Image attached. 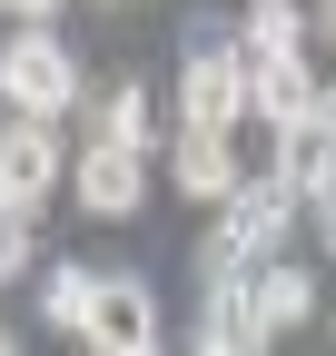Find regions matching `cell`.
<instances>
[{
    "label": "cell",
    "instance_id": "6da1fadb",
    "mask_svg": "<svg viewBox=\"0 0 336 356\" xmlns=\"http://www.w3.org/2000/svg\"><path fill=\"white\" fill-rule=\"evenodd\" d=\"M287 218H297V188H287L277 168H267V178H237V188L218 198V238H208V277H218V267H258V257H277Z\"/></svg>",
    "mask_w": 336,
    "mask_h": 356
},
{
    "label": "cell",
    "instance_id": "7a4b0ae2",
    "mask_svg": "<svg viewBox=\"0 0 336 356\" xmlns=\"http://www.w3.org/2000/svg\"><path fill=\"white\" fill-rule=\"evenodd\" d=\"M0 99L20 119H60L79 99V60H69V40H50V20H20V40L0 50Z\"/></svg>",
    "mask_w": 336,
    "mask_h": 356
},
{
    "label": "cell",
    "instance_id": "3957f363",
    "mask_svg": "<svg viewBox=\"0 0 336 356\" xmlns=\"http://www.w3.org/2000/svg\"><path fill=\"white\" fill-rule=\"evenodd\" d=\"M79 337H90V356H158V297H149V277H99Z\"/></svg>",
    "mask_w": 336,
    "mask_h": 356
},
{
    "label": "cell",
    "instance_id": "277c9868",
    "mask_svg": "<svg viewBox=\"0 0 336 356\" xmlns=\"http://www.w3.org/2000/svg\"><path fill=\"white\" fill-rule=\"evenodd\" d=\"M69 188H79V208H90V218H139V198H149V149L90 139V149L69 159Z\"/></svg>",
    "mask_w": 336,
    "mask_h": 356
},
{
    "label": "cell",
    "instance_id": "5b68a950",
    "mask_svg": "<svg viewBox=\"0 0 336 356\" xmlns=\"http://www.w3.org/2000/svg\"><path fill=\"white\" fill-rule=\"evenodd\" d=\"M178 119H188V129H237V119H247V50H188V70H178Z\"/></svg>",
    "mask_w": 336,
    "mask_h": 356
},
{
    "label": "cell",
    "instance_id": "8992f818",
    "mask_svg": "<svg viewBox=\"0 0 336 356\" xmlns=\"http://www.w3.org/2000/svg\"><path fill=\"white\" fill-rule=\"evenodd\" d=\"M60 139H50V119H20L10 109V129H0V198H10V208H40V198H50L60 188Z\"/></svg>",
    "mask_w": 336,
    "mask_h": 356
},
{
    "label": "cell",
    "instance_id": "52a82bcc",
    "mask_svg": "<svg viewBox=\"0 0 336 356\" xmlns=\"http://www.w3.org/2000/svg\"><path fill=\"white\" fill-rule=\"evenodd\" d=\"M317 99H326V89H317L307 50H247V109H258L267 129H297Z\"/></svg>",
    "mask_w": 336,
    "mask_h": 356
},
{
    "label": "cell",
    "instance_id": "ba28073f",
    "mask_svg": "<svg viewBox=\"0 0 336 356\" xmlns=\"http://www.w3.org/2000/svg\"><path fill=\"white\" fill-rule=\"evenodd\" d=\"M168 178H178V198H228L237 188V139H228V129H188L178 119V149H168Z\"/></svg>",
    "mask_w": 336,
    "mask_h": 356
},
{
    "label": "cell",
    "instance_id": "9c48e42d",
    "mask_svg": "<svg viewBox=\"0 0 336 356\" xmlns=\"http://www.w3.org/2000/svg\"><path fill=\"white\" fill-rule=\"evenodd\" d=\"M247 307H258L267 337H287V327L317 317V277H307V267H287V257H258V267H247Z\"/></svg>",
    "mask_w": 336,
    "mask_h": 356
},
{
    "label": "cell",
    "instance_id": "30bf717a",
    "mask_svg": "<svg viewBox=\"0 0 336 356\" xmlns=\"http://www.w3.org/2000/svg\"><path fill=\"white\" fill-rule=\"evenodd\" d=\"M90 297H99V267H50V287H40V317H50L60 337L90 327Z\"/></svg>",
    "mask_w": 336,
    "mask_h": 356
},
{
    "label": "cell",
    "instance_id": "8fae6325",
    "mask_svg": "<svg viewBox=\"0 0 336 356\" xmlns=\"http://www.w3.org/2000/svg\"><path fill=\"white\" fill-rule=\"evenodd\" d=\"M90 119H99L90 139H119V149H149V89H139V79H119V89H109V99H99Z\"/></svg>",
    "mask_w": 336,
    "mask_h": 356
},
{
    "label": "cell",
    "instance_id": "7c38bea8",
    "mask_svg": "<svg viewBox=\"0 0 336 356\" xmlns=\"http://www.w3.org/2000/svg\"><path fill=\"white\" fill-rule=\"evenodd\" d=\"M307 20H297V0H247V50H297Z\"/></svg>",
    "mask_w": 336,
    "mask_h": 356
},
{
    "label": "cell",
    "instance_id": "4fadbf2b",
    "mask_svg": "<svg viewBox=\"0 0 336 356\" xmlns=\"http://www.w3.org/2000/svg\"><path fill=\"white\" fill-rule=\"evenodd\" d=\"M30 218H40V208H10V198H0V287L30 267Z\"/></svg>",
    "mask_w": 336,
    "mask_h": 356
},
{
    "label": "cell",
    "instance_id": "5bb4252c",
    "mask_svg": "<svg viewBox=\"0 0 336 356\" xmlns=\"http://www.w3.org/2000/svg\"><path fill=\"white\" fill-rule=\"evenodd\" d=\"M317 228H326V248H336V188H326V198H317Z\"/></svg>",
    "mask_w": 336,
    "mask_h": 356
},
{
    "label": "cell",
    "instance_id": "9a60e30c",
    "mask_svg": "<svg viewBox=\"0 0 336 356\" xmlns=\"http://www.w3.org/2000/svg\"><path fill=\"white\" fill-rule=\"evenodd\" d=\"M10 10H20V20H50V10H60V0H10Z\"/></svg>",
    "mask_w": 336,
    "mask_h": 356
},
{
    "label": "cell",
    "instance_id": "2e32d148",
    "mask_svg": "<svg viewBox=\"0 0 336 356\" xmlns=\"http://www.w3.org/2000/svg\"><path fill=\"white\" fill-rule=\"evenodd\" d=\"M198 356H237V346H198Z\"/></svg>",
    "mask_w": 336,
    "mask_h": 356
},
{
    "label": "cell",
    "instance_id": "e0dca14e",
    "mask_svg": "<svg viewBox=\"0 0 336 356\" xmlns=\"http://www.w3.org/2000/svg\"><path fill=\"white\" fill-rule=\"evenodd\" d=\"M0 356H10V327H0Z\"/></svg>",
    "mask_w": 336,
    "mask_h": 356
},
{
    "label": "cell",
    "instance_id": "ac0fdd59",
    "mask_svg": "<svg viewBox=\"0 0 336 356\" xmlns=\"http://www.w3.org/2000/svg\"><path fill=\"white\" fill-rule=\"evenodd\" d=\"M326 30H336V0H326Z\"/></svg>",
    "mask_w": 336,
    "mask_h": 356
},
{
    "label": "cell",
    "instance_id": "d6986e66",
    "mask_svg": "<svg viewBox=\"0 0 336 356\" xmlns=\"http://www.w3.org/2000/svg\"><path fill=\"white\" fill-rule=\"evenodd\" d=\"M0 10H10V0H0Z\"/></svg>",
    "mask_w": 336,
    "mask_h": 356
}]
</instances>
